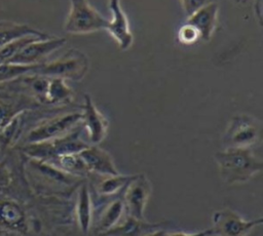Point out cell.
Instances as JSON below:
<instances>
[{
	"instance_id": "obj_1",
	"label": "cell",
	"mask_w": 263,
	"mask_h": 236,
	"mask_svg": "<svg viewBox=\"0 0 263 236\" xmlns=\"http://www.w3.org/2000/svg\"><path fill=\"white\" fill-rule=\"evenodd\" d=\"M13 176L10 184L0 188V236H50L48 225L51 197L35 194L24 173L25 154L9 151Z\"/></svg>"
},
{
	"instance_id": "obj_2",
	"label": "cell",
	"mask_w": 263,
	"mask_h": 236,
	"mask_svg": "<svg viewBox=\"0 0 263 236\" xmlns=\"http://www.w3.org/2000/svg\"><path fill=\"white\" fill-rule=\"evenodd\" d=\"M24 154V153H23ZM24 173L31 190L42 197H52L70 188L81 178L69 174L58 167L25 155Z\"/></svg>"
},
{
	"instance_id": "obj_3",
	"label": "cell",
	"mask_w": 263,
	"mask_h": 236,
	"mask_svg": "<svg viewBox=\"0 0 263 236\" xmlns=\"http://www.w3.org/2000/svg\"><path fill=\"white\" fill-rule=\"evenodd\" d=\"M58 108H47L25 130L15 148L50 141L67 134L81 124V112L52 114Z\"/></svg>"
},
{
	"instance_id": "obj_4",
	"label": "cell",
	"mask_w": 263,
	"mask_h": 236,
	"mask_svg": "<svg viewBox=\"0 0 263 236\" xmlns=\"http://www.w3.org/2000/svg\"><path fill=\"white\" fill-rule=\"evenodd\" d=\"M220 176L228 185L248 182L263 169V161L251 149L225 148L215 154Z\"/></svg>"
},
{
	"instance_id": "obj_5",
	"label": "cell",
	"mask_w": 263,
	"mask_h": 236,
	"mask_svg": "<svg viewBox=\"0 0 263 236\" xmlns=\"http://www.w3.org/2000/svg\"><path fill=\"white\" fill-rule=\"evenodd\" d=\"M42 108L25 86L22 77L0 83V132L17 115Z\"/></svg>"
},
{
	"instance_id": "obj_6",
	"label": "cell",
	"mask_w": 263,
	"mask_h": 236,
	"mask_svg": "<svg viewBox=\"0 0 263 236\" xmlns=\"http://www.w3.org/2000/svg\"><path fill=\"white\" fill-rule=\"evenodd\" d=\"M79 126L63 136L42 143L26 145L14 149H18L27 157L38 159L47 163L52 161L58 156L64 154L79 153L89 146V144L80 137Z\"/></svg>"
},
{
	"instance_id": "obj_7",
	"label": "cell",
	"mask_w": 263,
	"mask_h": 236,
	"mask_svg": "<svg viewBox=\"0 0 263 236\" xmlns=\"http://www.w3.org/2000/svg\"><path fill=\"white\" fill-rule=\"evenodd\" d=\"M88 69L89 60L87 55L79 49L71 48L53 61L41 63L33 74L80 81L86 75Z\"/></svg>"
},
{
	"instance_id": "obj_8",
	"label": "cell",
	"mask_w": 263,
	"mask_h": 236,
	"mask_svg": "<svg viewBox=\"0 0 263 236\" xmlns=\"http://www.w3.org/2000/svg\"><path fill=\"white\" fill-rule=\"evenodd\" d=\"M70 8L64 30L71 35H84L106 30L108 19L88 0H69Z\"/></svg>"
},
{
	"instance_id": "obj_9",
	"label": "cell",
	"mask_w": 263,
	"mask_h": 236,
	"mask_svg": "<svg viewBox=\"0 0 263 236\" xmlns=\"http://www.w3.org/2000/svg\"><path fill=\"white\" fill-rule=\"evenodd\" d=\"M262 139V123L249 114L234 115L223 134L225 148L251 149Z\"/></svg>"
},
{
	"instance_id": "obj_10",
	"label": "cell",
	"mask_w": 263,
	"mask_h": 236,
	"mask_svg": "<svg viewBox=\"0 0 263 236\" xmlns=\"http://www.w3.org/2000/svg\"><path fill=\"white\" fill-rule=\"evenodd\" d=\"M263 219L245 220L235 211L225 208L217 210L212 217L214 236H247L254 228L262 225Z\"/></svg>"
},
{
	"instance_id": "obj_11",
	"label": "cell",
	"mask_w": 263,
	"mask_h": 236,
	"mask_svg": "<svg viewBox=\"0 0 263 236\" xmlns=\"http://www.w3.org/2000/svg\"><path fill=\"white\" fill-rule=\"evenodd\" d=\"M152 191V185L144 173L135 174L122 192L125 213L138 220H145L144 211Z\"/></svg>"
},
{
	"instance_id": "obj_12",
	"label": "cell",
	"mask_w": 263,
	"mask_h": 236,
	"mask_svg": "<svg viewBox=\"0 0 263 236\" xmlns=\"http://www.w3.org/2000/svg\"><path fill=\"white\" fill-rule=\"evenodd\" d=\"M67 42L63 37L39 38L24 46L9 63L22 65H36L46 62L45 60Z\"/></svg>"
},
{
	"instance_id": "obj_13",
	"label": "cell",
	"mask_w": 263,
	"mask_h": 236,
	"mask_svg": "<svg viewBox=\"0 0 263 236\" xmlns=\"http://www.w3.org/2000/svg\"><path fill=\"white\" fill-rule=\"evenodd\" d=\"M81 124L86 129L88 139L92 145L102 143L107 135L109 127L108 119L96 107L91 96L87 93L84 94Z\"/></svg>"
},
{
	"instance_id": "obj_14",
	"label": "cell",
	"mask_w": 263,
	"mask_h": 236,
	"mask_svg": "<svg viewBox=\"0 0 263 236\" xmlns=\"http://www.w3.org/2000/svg\"><path fill=\"white\" fill-rule=\"evenodd\" d=\"M109 9L112 17L108 21L106 31L116 41L121 50H127L133 45L134 35L120 0H109Z\"/></svg>"
},
{
	"instance_id": "obj_15",
	"label": "cell",
	"mask_w": 263,
	"mask_h": 236,
	"mask_svg": "<svg viewBox=\"0 0 263 236\" xmlns=\"http://www.w3.org/2000/svg\"><path fill=\"white\" fill-rule=\"evenodd\" d=\"M79 155L85 163L88 172H93L102 176L120 173L115 166L112 156L97 145H89L79 152Z\"/></svg>"
},
{
	"instance_id": "obj_16",
	"label": "cell",
	"mask_w": 263,
	"mask_h": 236,
	"mask_svg": "<svg viewBox=\"0 0 263 236\" xmlns=\"http://www.w3.org/2000/svg\"><path fill=\"white\" fill-rule=\"evenodd\" d=\"M218 15L219 5L218 3L213 2L201 7L187 17V23L191 24L197 30L200 40L210 41L217 28Z\"/></svg>"
},
{
	"instance_id": "obj_17",
	"label": "cell",
	"mask_w": 263,
	"mask_h": 236,
	"mask_svg": "<svg viewBox=\"0 0 263 236\" xmlns=\"http://www.w3.org/2000/svg\"><path fill=\"white\" fill-rule=\"evenodd\" d=\"M164 223H150L125 214L123 222L115 227L98 234L97 236H145L152 231L160 229Z\"/></svg>"
},
{
	"instance_id": "obj_18",
	"label": "cell",
	"mask_w": 263,
	"mask_h": 236,
	"mask_svg": "<svg viewBox=\"0 0 263 236\" xmlns=\"http://www.w3.org/2000/svg\"><path fill=\"white\" fill-rule=\"evenodd\" d=\"M75 215L79 230L83 234H88L92 226V201L89 187L86 182L81 184L78 189Z\"/></svg>"
},
{
	"instance_id": "obj_19",
	"label": "cell",
	"mask_w": 263,
	"mask_h": 236,
	"mask_svg": "<svg viewBox=\"0 0 263 236\" xmlns=\"http://www.w3.org/2000/svg\"><path fill=\"white\" fill-rule=\"evenodd\" d=\"M27 36H36L41 38L49 37L48 34L39 31L30 25L11 21H0V48L12 41Z\"/></svg>"
},
{
	"instance_id": "obj_20",
	"label": "cell",
	"mask_w": 263,
	"mask_h": 236,
	"mask_svg": "<svg viewBox=\"0 0 263 236\" xmlns=\"http://www.w3.org/2000/svg\"><path fill=\"white\" fill-rule=\"evenodd\" d=\"M49 78V77H48ZM74 93L65 79L49 78L46 91V106L61 108L73 101Z\"/></svg>"
},
{
	"instance_id": "obj_21",
	"label": "cell",
	"mask_w": 263,
	"mask_h": 236,
	"mask_svg": "<svg viewBox=\"0 0 263 236\" xmlns=\"http://www.w3.org/2000/svg\"><path fill=\"white\" fill-rule=\"evenodd\" d=\"M125 214L126 213L122 198H116L112 200L102 211L98 222L96 223L95 231L97 235L118 225L119 222L125 217Z\"/></svg>"
},
{
	"instance_id": "obj_22",
	"label": "cell",
	"mask_w": 263,
	"mask_h": 236,
	"mask_svg": "<svg viewBox=\"0 0 263 236\" xmlns=\"http://www.w3.org/2000/svg\"><path fill=\"white\" fill-rule=\"evenodd\" d=\"M49 164L58 167L59 169L72 174L77 178H83L88 173V169L80 157L79 153L73 154H64L58 156L52 161L48 162Z\"/></svg>"
},
{
	"instance_id": "obj_23",
	"label": "cell",
	"mask_w": 263,
	"mask_h": 236,
	"mask_svg": "<svg viewBox=\"0 0 263 236\" xmlns=\"http://www.w3.org/2000/svg\"><path fill=\"white\" fill-rule=\"evenodd\" d=\"M135 174H116L107 175L98 184L97 191L101 196L111 197L114 195L122 194L126 185L132 181Z\"/></svg>"
},
{
	"instance_id": "obj_24",
	"label": "cell",
	"mask_w": 263,
	"mask_h": 236,
	"mask_svg": "<svg viewBox=\"0 0 263 236\" xmlns=\"http://www.w3.org/2000/svg\"><path fill=\"white\" fill-rule=\"evenodd\" d=\"M36 65H22L14 63H5L0 65V83L15 80L24 75L33 74L39 67Z\"/></svg>"
},
{
	"instance_id": "obj_25",
	"label": "cell",
	"mask_w": 263,
	"mask_h": 236,
	"mask_svg": "<svg viewBox=\"0 0 263 236\" xmlns=\"http://www.w3.org/2000/svg\"><path fill=\"white\" fill-rule=\"evenodd\" d=\"M41 37H36V36H27V37H23L21 39H17L15 41H12L11 43L3 46L0 48V65L1 64H5V63H9L11 61V58L24 47L26 46L28 43L39 39Z\"/></svg>"
},
{
	"instance_id": "obj_26",
	"label": "cell",
	"mask_w": 263,
	"mask_h": 236,
	"mask_svg": "<svg viewBox=\"0 0 263 236\" xmlns=\"http://www.w3.org/2000/svg\"><path fill=\"white\" fill-rule=\"evenodd\" d=\"M200 40L197 30L189 23L183 24L177 32V41L183 45H192Z\"/></svg>"
},
{
	"instance_id": "obj_27",
	"label": "cell",
	"mask_w": 263,
	"mask_h": 236,
	"mask_svg": "<svg viewBox=\"0 0 263 236\" xmlns=\"http://www.w3.org/2000/svg\"><path fill=\"white\" fill-rule=\"evenodd\" d=\"M13 176L12 160L10 153H6L0 159V188H4L10 184Z\"/></svg>"
},
{
	"instance_id": "obj_28",
	"label": "cell",
	"mask_w": 263,
	"mask_h": 236,
	"mask_svg": "<svg viewBox=\"0 0 263 236\" xmlns=\"http://www.w3.org/2000/svg\"><path fill=\"white\" fill-rule=\"evenodd\" d=\"M215 1L216 0H180V4L182 6L185 16L189 17L191 14H193L201 7Z\"/></svg>"
},
{
	"instance_id": "obj_29",
	"label": "cell",
	"mask_w": 263,
	"mask_h": 236,
	"mask_svg": "<svg viewBox=\"0 0 263 236\" xmlns=\"http://www.w3.org/2000/svg\"><path fill=\"white\" fill-rule=\"evenodd\" d=\"M166 236H214L213 230L206 229L195 233H185V232H168Z\"/></svg>"
},
{
	"instance_id": "obj_30",
	"label": "cell",
	"mask_w": 263,
	"mask_h": 236,
	"mask_svg": "<svg viewBox=\"0 0 263 236\" xmlns=\"http://www.w3.org/2000/svg\"><path fill=\"white\" fill-rule=\"evenodd\" d=\"M167 233H168V231H166V230L160 228V229H157V230H155V231L150 232L149 234H147V235H145V236H166Z\"/></svg>"
},
{
	"instance_id": "obj_31",
	"label": "cell",
	"mask_w": 263,
	"mask_h": 236,
	"mask_svg": "<svg viewBox=\"0 0 263 236\" xmlns=\"http://www.w3.org/2000/svg\"><path fill=\"white\" fill-rule=\"evenodd\" d=\"M235 1H237V2H240V3H243V2H246V1H248V0H235Z\"/></svg>"
}]
</instances>
